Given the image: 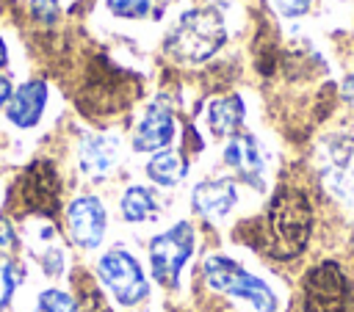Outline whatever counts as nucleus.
<instances>
[{"mask_svg":"<svg viewBox=\"0 0 354 312\" xmlns=\"http://www.w3.org/2000/svg\"><path fill=\"white\" fill-rule=\"evenodd\" d=\"M313 232V204L299 185H279L271 196L263 224H254L252 246H260L277 260H293L307 248Z\"/></svg>","mask_w":354,"mask_h":312,"instance_id":"nucleus-1","label":"nucleus"},{"mask_svg":"<svg viewBox=\"0 0 354 312\" xmlns=\"http://www.w3.org/2000/svg\"><path fill=\"white\" fill-rule=\"evenodd\" d=\"M227 39L224 19L216 8H191L166 36V52L183 64H202Z\"/></svg>","mask_w":354,"mask_h":312,"instance_id":"nucleus-2","label":"nucleus"},{"mask_svg":"<svg viewBox=\"0 0 354 312\" xmlns=\"http://www.w3.org/2000/svg\"><path fill=\"white\" fill-rule=\"evenodd\" d=\"M304 312H354V284L335 260L315 262L301 279Z\"/></svg>","mask_w":354,"mask_h":312,"instance_id":"nucleus-3","label":"nucleus"},{"mask_svg":"<svg viewBox=\"0 0 354 312\" xmlns=\"http://www.w3.org/2000/svg\"><path fill=\"white\" fill-rule=\"evenodd\" d=\"M8 207L19 215H55L61 207V179L47 160H33L14 182Z\"/></svg>","mask_w":354,"mask_h":312,"instance_id":"nucleus-4","label":"nucleus"},{"mask_svg":"<svg viewBox=\"0 0 354 312\" xmlns=\"http://www.w3.org/2000/svg\"><path fill=\"white\" fill-rule=\"evenodd\" d=\"M205 279L213 290L227 293L232 298H241L246 304H252L257 312H274L277 309V295L274 290L257 279L254 273H249L246 268H241L235 260L213 254L205 260Z\"/></svg>","mask_w":354,"mask_h":312,"instance_id":"nucleus-5","label":"nucleus"},{"mask_svg":"<svg viewBox=\"0 0 354 312\" xmlns=\"http://www.w3.org/2000/svg\"><path fill=\"white\" fill-rule=\"evenodd\" d=\"M318 171L337 202L354 204V133H332L321 141Z\"/></svg>","mask_w":354,"mask_h":312,"instance_id":"nucleus-6","label":"nucleus"},{"mask_svg":"<svg viewBox=\"0 0 354 312\" xmlns=\"http://www.w3.org/2000/svg\"><path fill=\"white\" fill-rule=\"evenodd\" d=\"M191 251H194V226L188 221H180L171 229L155 235L149 243V265L155 279L163 287H174Z\"/></svg>","mask_w":354,"mask_h":312,"instance_id":"nucleus-7","label":"nucleus"},{"mask_svg":"<svg viewBox=\"0 0 354 312\" xmlns=\"http://www.w3.org/2000/svg\"><path fill=\"white\" fill-rule=\"evenodd\" d=\"M97 273H100L102 284L111 290V295L124 306L138 304L149 290L138 260L133 254L122 251V248H113V251L102 254V260L97 265Z\"/></svg>","mask_w":354,"mask_h":312,"instance_id":"nucleus-8","label":"nucleus"},{"mask_svg":"<svg viewBox=\"0 0 354 312\" xmlns=\"http://www.w3.org/2000/svg\"><path fill=\"white\" fill-rule=\"evenodd\" d=\"M69 232L77 246L94 248L105 235V207L97 196H77L66 210Z\"/></svg>","mask_w":354,"mask_h":312,"instance_id":"nucleus-9","label":"nucleus"},{"mask_svg":"<svg viewBox=\"0 0 354 312\" xmlns=\"http://www.w3.org/2000/svg\"><path fill=\"white\" fill-rule=\"evenodd\" d=\"M224 163L249 185L263 188V171H266V157L254 135L249 133H235L227 146H224Z\"/></svg>","mask_w":354,"mask_h":312,"instance_id":"nucleus-10","label":"nucleus"},{"mask_svg":"<svg viewBox=\"0 0 354 312\" xmlns=\"http://www.w3.org/2000/svg\"><path fill=\"white\" fill-rule=\"evenodd\" d=\"M235 202H238L235 182H232V179H224V177H218V179H205V182H199V185L194 188V193H191L194 210H196L202 218H210V221L224 218V215L235 207Z\"/></svg>","mask_w":354,"mask_h":312,"instance_id":"nucleus-11","label":"nucleus"},{"mask_svg":"<svg viewBox=\"0 0 354 312\" xmlns=\"http://www.w3.org/2000/svg\"><path fill=\"white\" fill-rule=\"evenodd\" d=\"M174 138V116L169 108L163 105H152L144 119L138 121L136 133H133V149L138 152H155L163 149L166 144H171Z\"/></svg>","mask_w":354,"mask_h":312,"instance_id":"nucleus-12","label":"nucleus"},{"mask_svg":"<svg viewBox=\"0 0 354 312\" xmlns=\"http://www.w3.org/2000/svg\"><path fill=\"white\" fill-rule=\"evenodd\" d=\"M77 157H80L83 174L100 179V177H105L116 166V160H119V141H116V135H86L80 141Z\"/></svg>","mask_w":354,"mask_h":312,"instance_id":"nucleus-13","label":"nucleus"},{"mask_svg":"<svg viewBox=\"0 0 354 312\" xmlns=\"http://www.w3.org/2000/svg\"><path fill=\"white\" fill-rule=\"evenodd\" d=\"M47 105V86L41 80H28L19 86L8 99V119L17 127H33L41 119V110Z\"/></svg>","mask_w":354,"mask_h":312,"instance_id":"nucleus-14","label":"nucleus"},{"mask_svg":"<svg viewBox=\"0 0 354 312\" xmlns=\"http://www.w3.org/2000/svg\"><path fill=\"white\" fill-rule=\"evenodd\" d=\"M243 116H246V108L238 94L218 97L207 108V124L216 135H235L238 127L243 124Z\"/></svg>","mask_w":354,"mask_h":312,"instance_id":"nucleus-15","label":"nucleus"},{"mask_svg":"<svg viewBox=\"0 0 354 312\" xmlns=\"http://www.w3.org/2000/svg\"><path fill=\"white\" fill-rule=\"evenodd\" d=\"M185 171H188L185 157H183L180 152H171V149L152 155L149 163H147L149 179L158 182V185H166V188H169V185H177V182L185 177Z\"/></svg>","mask_w":354,"mask_h":312,"instance_id":"nucleus-16","label":"nucleus"},{"mask_svg":"<svg viewBox=\"0 0 354 312\" xmlns=\"http://www.w3.org/2000/svg\"><path fill=\"white\" fill-rule=\"evenodd\" d=\"M122 215L133 224H144V221H152L158 215V199L149 188L144 185H133L124 191L122 196Z\"/></svg>","mask_w":354,"mask_h":312,"instance_id":"nucleus-17","label":"nucleus"},{"mask_svg":"<svg viewBox=\"0 0 354 312\" xmlns=\"http://www.w3.org/2000/svg\"><path fill=\"white\" fill-rule=\"evenodd\" d=\"M36 312H77V304L64 290H44L36 298Z\"/></svg>","mask_w":354,"mask_h":312,"instance_id":"nucleus-18","label":"nucleus"},{"mask_svg":"<svg viewBox=\"0 0 354 312\" xmlns=\"http://www.w3.org/2000/svg\"><path fill=\"white\" fill-rule=\"evenodd\" d=\"M22 282V271L19 265H14L11 260H0V309L8 306L17 284Z\"/></svg>","mask_w":354,"mask_h":312,"instance_id":"nucleus-19","label":"nucleus"},{"mask_svg":"<svg viewBox=\"0 0 354 312\" xmlns=\"http://www.w3.org/2000/svg\"><path fill=\"white\" fill-rule=\"evenodd\" d=\"M108 8H111L116 17H124V19H138V17L149 14L152 0H108Z\"/></svg>","mask_w":354,"mask_h":312,"instance_id":"nucleus-20","label":"nucleus"},{"mask_svg":"<svg viewBox=\"0 0 354 312\" xmlns=\"http://www.w3.org/2000/svg\"><path fill=\"white\" fill-rule=\"evenodd\" d=\"M310 3H313V0H274L277 11H279L282 17H301V14L310 8Z\"/></svg>","mask_w":354,"mask_h":312,"instance_id":"nucleus-21","label":"nucleus"},{"mask_svg":"<svg viewBox=\"0 0 354 312\" xmlns=\"http://www.w3.org/2000/svg\"><path fill=\"white\" fill-rule=\"evenodd\" d=\"M17 243V235H14V226L8 218L0 215V248H11Z\"/></svg>","mask_w":354,"mask_h":312,"instance_id":"nucleus-22","label":"nucleus"},{"mask_svg":"<svg viewBox=\"0 0 354 312\" xmlns=\"http://www.w3.org/2000/svg\"><path fill=\"white\" fill-rule=\"evenodd\" d=\"M55 3L58 0H33L30 6H33V14L39 19H53L55 17Z\"/></svg>","mask_w":354,"mask_h":312,"instance_id":"nucleus-23","label":"nucleus"},{"mask_svg":"<svg viewBox=\"0 0 354 312\" xmlns=\"http://www.w3.org/2000/svg\"><path fill=\"white\" fill-rule=\"evenodd\" d=\"M340 97H343V102H348V105L354 108V72H348V75L343 77V86H340Z\"/></svg>","mask_w":354,"mask_h":312,"instance_id":"nucleus-24","label":"nucleus"},{"mask_svg":"<svg viewBox=\"0 0 354 312\" xmlns=\"http://www.w3.org/2000/svg\"><path fill=\"white\" fill-rule=\"evenodd\" d=\"M8 99H11V83H8V77L0 75V108H3Z\"/></svg>","mask_w":354,"mask_h":312,"instance_id":"nucleus-25","label":"nucleus"},{"mask_svg":"<svg viewBox=\"0 0 354 312\" xmlns=\"http://www.w3.org/2000/svg\"><path fill=\"white\" fill-rule=\"evenodd\" d=\"M6 58H8V55H6V41H3V39H0V66H3V64H6Z\"/></svg>","mask_w":354,"mask_h":312,"instance_id":"nucleus-26","label":"nucleus"},{"mask_svg":"<svg viewBox=\"0 0 354 312\" xmlns=\"http://www.w3.org/2000/svg\"><path fill=\"white\" fill-rule=\"evenodd\" d=\"M86 312H105V306H102V304H94V306H91V309H86Z\"/></svg>","mask_w":354,"mask_h":312,"instance_id":"nucleus-27","label":"nucleus"}]
</instances>
